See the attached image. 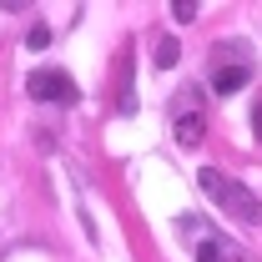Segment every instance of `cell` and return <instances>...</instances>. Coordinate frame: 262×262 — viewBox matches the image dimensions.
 Masks as SVG:
<instances>
[{
	"label": "cell",
	"mask_w": 262,
	"mask_h": 262,
	"mask_svg": "<svg viewBox=\"0 0 262 262\" xmlns=\"http://www.w3.org/2000/svg\"><path fill=\"white\" fill-rule=\"evenodd\" d=\"M247 81H252L247 66H217V71H212V91H217V96H237Z\"/></svg>",
	"instance_id": "4"
},
{
	"label": "cell",
	"mask_w": 262,
	"mask_h": 262,
	"mask_svg": "<svg viewBox=\"0 0 262 262\" xmlns=\"http://www.w3.org/2000/svg\"><path fill=\"white\" fill-rule=\"evenodd\" d=\"M252 131H257V136H262V101H257V106H252Z\"/></svg>",
	"instance_id": "9"
},
{
	"label": "cell",
	"mask_w": 262,
	"mask_h": 262,
	"mask_svg": "<svg viewBox=\"0 0 262 262\" xmlns=\"http://www.w3.org/2000/svg\"><path fill=\"white\" fill-rule=\"evenodd\" d=\"M26 46H31V51H46V46H51V26H31Z\"/></svg>",
	"instance_id": "7"
},
{
	"label": "cell",
	"mask_w": 262,
	"mask_h": 262,
	"mask_svg": "<svg viewBox=\"0 0 262 262\" xmlns=\"http://www.w3.org/2000/svg\"><path fill=\"white\" fill-rule=\"evenodd\" d=\"M202 131H207V121H202L196 91L177 96V141H182V146H196V141H202Z\"/></svg>",
	"instance_id": "3"
},
{
	"label": "cell",
	"mask_w": 262,
	"mask_h": 262,
	"mask_svg": "<svg viewBox=\"0 0 262 262\" xmlns=\"http://www.w3.org/2000/svg\"><path fill=\"white\" fill-rule=\"evenodd\" d=\"M26 91H31L35 101H76V81H71L66 71H31Z\"/></svg>",
	"instance_id": "2"
},
{
	"label": "cell",
	"mask_w": 262,
	"mask_h": 262,
	"mask_svg": "<svg viewBox=\"0 0 262 262\" xmlns=\"http://www.w3.org/2000/svg\"><path fill=\"white\" fill-rule=\"evenodd\" d=\"M151 56H157V66H162V71H171V66H177V56H182V46L166 35V40H157V51H151Z\"/></svg>",
	"instance_id": "5"
},
{
	"label": "cell",
	"mask_w": 262,
	"mask_h": 262,
	"mask_svg": "<svg viewBox=\"0 0 262 262\" xmlns=\"http://www.w3.org/2000/svg\"><path fill=\"white\" fill-rule=\"evenodd\" d=\"M196 262H222V247H217V242H202V247H196Z\"/></svg>",
	"instance_id": "8"
},
{
	"label": "cell",
	"mask_w": 262,
	"mask_h": 262,
	"mask_svg": "<svg viewBox=\"0 0 262 262\" xmlns=\"http://www.w3.org/2000/svg\"><path fill=\"white\" fill-rule=\"evenodd\" d=\"M196 182H202V192L212 196V202H217L227 217H237L242 227H257V222H262V196L247 192L237 177L217 171V166H202V171H196Z\"/></svg>",
	"instance_id": "1"
},
{
	"label": "cell",
	"mask_w": 262,
	"mask_h": 262,
	"mask_svg": "<svg viewBox=\"0 0 262 262\" xmlns=\"http://www.w3.org/2000/svg\"><path fill=\"white\" fill-rule=\"evenodd\" d=\"M171 20H177V26H192V20H196V5H192V0H177V5H171Z\"/></svg>",
	"instance_id": "6"
}]
</instances>
